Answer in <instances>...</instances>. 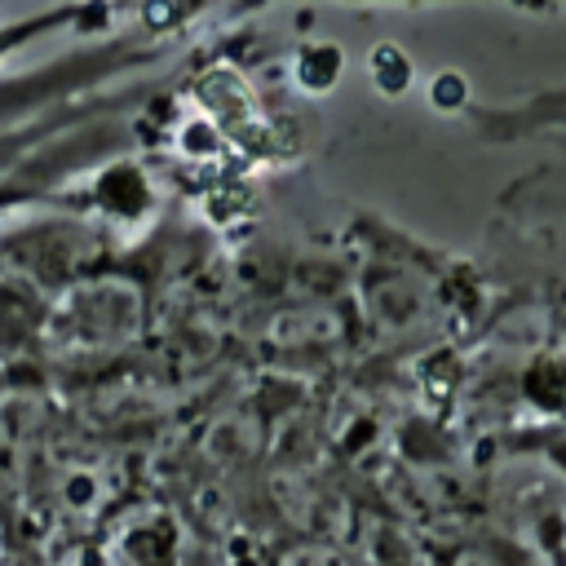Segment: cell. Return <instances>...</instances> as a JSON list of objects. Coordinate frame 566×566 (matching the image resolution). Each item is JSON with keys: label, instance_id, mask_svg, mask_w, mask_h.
Masks as SVG:
<instances>
[{"label": "cell", "instance_id": "cell-5", "mask_svg": "<svg viewBox=\"0 0 566 566\" xmlns=\"http://www.w3.org/2000/svg\"><path fill=\"white\" fill-rule=\"evenodd\" d=\"M371 75H376V84H380L385 93H398V88L411 80V66H407V57H402L394 44H380V49L371 53Z\"/></svg>", "mask_w": 566, "mask_h": 566}, {"label": "cell", "instance_id": "cell-7", "mask_svg": "<svg viewBox=\"0 0 566 566\" xmlns=\"http://www.w3.org/2000/svg\"><path fill=\"white\" fill-rule=\"evenodd\" d=\"M429 93H433V106H438V111H455V106L464 102V80H460V75H438Z\"/></svg>", "mask_w": 566, "mask_h": 566}, {"label": "cell", "instance_id": "cell-1", "mask_svg": "<svg viewBox=\"0 0 566 566\" xmlns=\"http://www.w3.org/2000/svg\"><path fill=\"white\" fill-rule=\"evenodd\" d=\"M340 336V318L332 310H292V314H279L270 323V340L283 345V349H296V345H310V340H332Z\"/></svg>", "mask_w": 566, "mask_h": 566}, {"label": "cell", "instance_id": "cell-3", "mask_svg": "<svg viewBox=\"0 0 566 566\" xmlns=\"http://www.w3.org/2000/svg\"><path fill=\"white\" fill-rule=\"evenodd\" d=\"M102 500H106L102 473L93 464H71L66 478H62V509L75 513V517H88V513L102 509Z\"/></svg>", "mask_w": 566, "mask_h": 566}, {"label": "cell", "instance_id": "cell-4", "mask_svg": "<svg viewBox=\"0 0 566 566\" xmlns=\"http://www.w3.org/2000/svg\"><path fill=\"white\" fill-rule=\"evenodd\" d=\"M40 420H44V407L31 394H4L0 398V438L9 447L31 442L40 433Z\"/></svg>", "mask_w": 566, "mask_h": 566}, {"label": "cell", "instance_id": "cell-2", "mask_svg": "<svg viewBox=\"0 0 566 566\" xmlns=\"http://www.w3.org/2000/svg\"><path fill=\"white\" fill-rule=\"evenodd\" d=\"M256 447H261L256 424H252V420H243V416H221V420H212V424H208V433H203V455H208V460H217V464L248 460Z\"/></svg>", "mask_w": 566, "mask_h": 566}, {"label": "cell", "instance_id": "cell-6", "mask_svg": "<svg viewBox=\"0 0 566 566\" xmlns=\"http://www.w3.org/2000/svg\"><path fill=\"white\" fill-rule=\"evenodd\" d=\"M279 566H345V557L327 544H296L279 557Z\"/></svg>", "mask_w": 566, "mask_h": 566}]
</instances>
